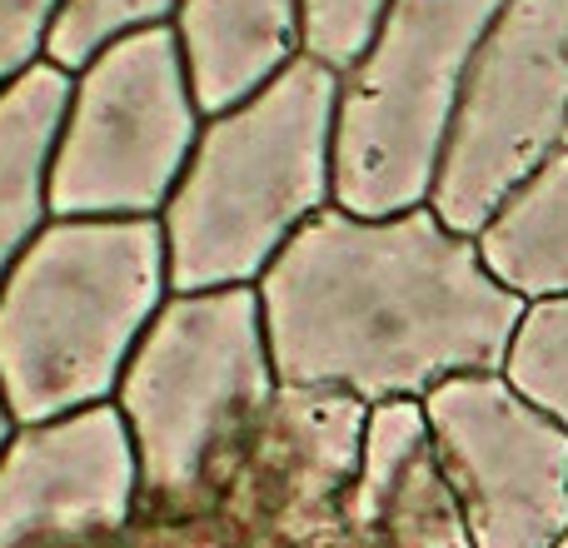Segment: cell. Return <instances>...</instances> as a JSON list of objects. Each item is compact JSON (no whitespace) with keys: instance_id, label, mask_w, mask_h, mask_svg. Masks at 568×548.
<instances>
[{"instance_id":"obj_5","label":"cell","mask_w":568,"mask_h":548,"mask_svg":"<svg viewBox=\"0 0 568 548\" xmlns=\"http://www.w3.org/2000/svg\"><path fill=\"white\" fill-rule=\"evenodd\" d=\"M509 0H394L339 75L334 205L364 220L424 210L439 185L474 50Z\"/></svg>"},{"instance_id":"obj_20","label":"cell","mask_w":568,"mask_h":548,"mask_svg":"<svg viewBox=\"0 0 568 548\" xmlns=\"http://www.w3.org/2000/svg\"><path fill=\"white\" fill-rule=\"evenodd\" d=\"M10 434H16V414H10V404H6V394H0V454H6V444H10Z\"/></svg>"},{"instance_id":"obj_4","label":"cell","mask_w":568,"mask_h":548,"mask_svg":"<svg viewBox=\"0 0 568 548\" xmlns=\"http://www.w3.org/2000/svg\"><path fill=\"white\" fill-rule=\"evenodd\" d=\"M275 389L255 284L170 294L115 389L140 454V519L220 514Z\"/></svg>"},{"instance_id":"obj_19","label":"cell","mask_w":568,"mask_h":548,"mask_svg":"<svg viewBox=\"0 0 568 548\" xmlns=\"http://www.w3.org/2000/svg\"><path fill=\"white\" fill-rule=\"evenodd\" d=\"M125 548H240L225 514H195V519H140Z\"/></svg>"},{"instance_id":"obj_16","label":"cell","mask_w":568,"mask_h":548,"mask_svg":"<svg viewBox=\"0 0 568 548\" xmlns=\"http://www.w3.org/2000/svg\"><path fill=\"white\" fill-rule=\"evenodd\" d=\"M180 0H65L50 26L45 60H55L60 70L75 75L95 50H105L110 40L130 35L140 26H170Z\"/></svg>"},{"instance_id":"obj_10","label":"cell","mask_w":568,"mask_h":548,"mask_svg":"<svg viewBox=\"0 0 568 548\" xmlns=\"http://www.w3.org/2000/svg\"><path fill=\"white\" fill-rule=\"evenodd\" d=\"M140 454L115 404L16 424L0 454V548H125Z\"/></svg>"},{"instance_id":"obj_21","label":"cell","mask_w":568,"mask_h":548,"mask_svg":"<svg viewBox=\"0 0 568 548\" xmlns=\"http://www.w3.org/2000/svg\"><path fill=\"white\" fill-rule=\"evenodd\" d=\"M559 548H568V539H564V544H559Z\"/></svg>"},{"instance_id":"obj_17","label":"cell","mask_w":568,"mask_h":548,"mask_svg":"<svg viewBox=\"0 0 568 548\" xmlns=\"http://www.w3.org/2000/svg\"><path fill=\"white\" fill-rule=\"evenodd\" d=\"M394 0H300L304 10V55L329 70H349L379 35Z\"/></svg>"},{"instance_id":"obj_6","label":"cell","mask_w":568,"mask_h":548,"mask_svg":"<svg viewBox=\"0 0 568 548\" xmlns=\"http://www.w3.org/2000/svg\"><path fill=\"white\" fill-rule=\"evenodd\" d=\"M205 115L175 26H140L75 70L50 160L55 220H160Z\"/></svg>"},{"instance_id":"obj_14","label":"cell","mask_w":568,"mask_h":548,"mask_svg":"<svg viewBox=\"0 0 568 548\" xmlns=\"http://www.w3.org/2000/svg\"><path fill=\"white\" fill-rule=\"evenodd\" d=\"M479 255L504 290L529 304L568 294V145L544 160L479 230Z\"/></svg>"},{"instance_id":"obj_12","label":"cell","mask_w":568,"mask_h":548,"mask_svg":"<svg viewBox=\"0 0 568 548\" xmlns=\"http://www.w3.org/2000/svg\"><path fill=\"white\" fill-rule=\"evenodd\" d=\"M170 26L205 120L255 100L304 55L300 0H180Z\"/></svg>"},{"instance_id":"obj_3","label":"cell","mask_w":568,"mask_h":548,"mask_svg":"<svg viewBox=\"0 0 568 548\" xmlns=\"http://www.w3.org/2000/svg\"><path fill=\"white\" fill-rule=\"evenodd\" d=\"M160 220H55L0 284V394L16 424L115 404L170 300Z\"/></svg>"},{"instance_id":"obj_1","label":"cell","mask_w":568,"mask_h":548,"mask_svg":"<svg viewBox=\"0 0 568 548\" xmlns=\"http://www.w3.org/2000/svg\"><path fill=\"white\" fill-rule=\"evenodd\" d=\"M280 384L354 399H429L464 374H504L529 300L504 290L479 240L429 205L389 220L324 210L255 284Z\"/></svg>"},{"instance_id":"obj_2","label":"cell","mask_w":568,"mask_h":548,"mask_svg":"<svg viewBox=\"0 0 568 548\" xmlns=\"http://www.w3.org/2000/svg\"><path fill=\"white\" fill-rule=\"evenodd\" d=\"M339 70L300 55L255 100L205 120L165 215L170 290L260 284L294 235L334 210Z\"/></svg>"},{"instance_id":"obj_18","label":"cell","mask_w":568,"mask_h":548,"mask_svg":"<svg viewBox=\"0 0 568 548\" xmlns=\"http://www.w3.org/2000/svg\"><path fill=\"white\" fill-rule=\"evenodd\" d=\"M65 0H0V95L45 60V40Z\"/></svg>"},{"instance_id":"obj_11","label":"cell","mask_w":568,"mask_h":548,"mask_svg":"<svg viewBox=\"0 0 568 548\" xmlns=\"http://www.w3.org/2000/svg\"><path fill=\"white\" fill-rule=\"evenodd\" d=\"M344 529L349 548H474L419 399L374 404Z\"/></svg>"},{"instance_id":"obj_13","label":"cell","mask_w":568,"mask_h":548,"mask_svg":"<svg viewBox=\"0 0 568 548\" xmlns=\"http://www.w3.org/2000/svg\"><path fill=\"white\" fill-rule=\"evenodd\" d=\"M75 75L55 60L30 65L0 95V284L50 225V160Z\"/></svg>"},{"instance_id":"obj_7","label":"cell","mask_w":568,"mask_h":548,"mask_svg":"<svg viewBox=\"0 0 568 548\" xmlns=\"http://www.w3.org/2000/svg\"><path fill=\"white\" fill-rule=\"evenodd\" d=\"M568 145V0H509L464 75L429 210L474 235Z\"/></svg>"},{"instance_id":"obj_15","label":"cell","mask_w":568,"mask_h":548,"mask_svg":"<svg viewBox=\"0 0 568 548\" xmlns=\"http://www.w3.org/2000/svg\"><path fill=\"white\" fill-rule=\"evenodd\" d=\"M504 379L568 429V294L524 309L519 334L509 344Z\"/></svg>"},{"instance_id":"obj_8","label":"cell","mask_w":568,"mask_h":548,"mask_svg":"<svg viewBox=\"0 0 568 548\" xmlns=\"http://www.w3.org/2000/svg\"><path fill=\"white\" fill-rule=\"evenodd\" d=\"M429 439L474 548L568 539V429L504 374H464L424 399Z\"/></svg>"},{"instance_id":"obj_9","label":"cell","mask_w":568,"mask_h":548,"mask_svg":"<svg viewBox=\"0 0 568 548\" xmlns=\"http://www.w3.org/2000/svg\"><path fill=\"white\" fill-rule=\"evenodd\" d=\"M369 404L280 384L220 514L240 548H349L344 509L364 469Z\"/></svg>"}]
</instances>
